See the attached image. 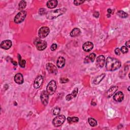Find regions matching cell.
Listing matches in <instances>:
<instances>
[{
	"mask_svg": "<svg viewBox=\"0 0 130 130\" xmlns=\"http://www.w3.org/2000/svg\"><path fill=\"white\" fill-rule=\"evenodd\" d=\"M122 66L121 62L118 60L108 57L106 61V68L109 71H114L119 69Z\"/></svg>",
	"mask_w": 130,
	"mask_h": 130,
	"instance_id": "6da1fadb",
	"label": "cell"
},
{
	"mask_svg": "<svg viewBox=\"0 0 130 130\" xmlns=\"http://www.w3.org/2000/svg\"><path fill=\"white\" fill-rule=\"evenodd\" d=\"M66 11L67 10L65 8L59 9H57V10L50 11L47 12V13L46 14V17L48 20H52L64 14V13H66Z\"/></svg>",
	"mask_w": 130,
	"mask_h": 130,
	"instance_id": "7a4b0ae2",
	"label": "cell"
},
{
	"mask_svg": "<svg viewBox=\"0 0 130 130\" xmlns=\"http://www.w3.org/2000/svg\"><path fill=\"white\" fill-rule=\"evenodd\" d=\"M34 43L37 49L39 51L44 50L47 46V44L46 42L41 40L40 38H36L34 41Z\"/></svg>",
	"mask_w": 130,
	"mask_h": 130,
	"instance_id": "3957f363",
	"label": "cell"
},
{
	"mask_svg": "<svg viewBox=\"0 0 130 130\" xmlns=\"http://www.w3.org/2000/svg\"><path fill=\"white\" fill-rule=\"evenodd\" d=\"M57 89L56 82L54 80H51L46 87V91L49 95H52L54 94Z\"/></svg>",
	"mask_w": 130,
	"mask_h": 130,
	"instance_id": "277c9868",
	"label": "cell"
},
{
	"mask_svg": "<svg viewBox=\"0 0 130 130\" xmlns=\"http://www.w3.org/2000/svg\"><path fill=\"white\" fill-rule=\"evenodd\" d=\"M66 120V117L64 115H60L55 117L52 121V124L55 127L61 126Z\"/></svg>",
	"mask_w": 130,
	"mask_h": 130,
	"instance_id": "5b68a950",
	"label": "cell"
},
{
	"mask_svg": "<svg viewBox=\"0 0 130 130\" xmlns=\"http://www.w3.org/2000/svg\"><path fill=\"white\" fill-rule=\"evenodd\" d=\"M26 16V12L25 11H21L18 12L14 18V22L15 23L18 24L23 22Z\"/></svg>",
	"mask_w": 130,
	"mask_h": 130,
	"instance_id": "8992f818",
	"label": "cell"
},
{
	"mask_svg": "<svg viewBox=\"0 0 130 130\" xmlns=\"http://www.w3.org/2000/svg\"><path fill=\"white\" fill-rule=\"evenodd\" d=\"M50 32L49 27L47 26H42L39 29L38 32V36L39 38L43 39L47 37Z\"/></svg>",
	"mask_w": 130,
	"mask_h": 130,
	"instance_id": "52a82bcc",
	"label": "cell"
},
{
	"mask_svg": "<svg viewBox=\"0 0 130 130\" xmlns=\"http://www.w3.org/2000/svg\"><path fill=\"white\" fill-rule=\"evenodd\" d=\"M46 68L47 71L50 74H52L55 75L58 72V69L57 67L52 63H47L46 65Z\"/></svg>",
	"mask_w": 130,
	"mask_h": 130,
	"instance_id": "ba28073f",
	"label": "cell"
},
{
	"mask_svg": "<svg viewBox=\"0 0 130 130\" xmlns=\"http://www.w3.org/2000/svg\"><path fill=\"white\" fill-rule=\"evenodd\" d=\"M41 101L42 104L44 106H46L47 105L49 101V95L46 91H43L40 96Z\"/></svg>",
	"mask_w": 130,
	"mask_h": 130,
	"instance_id": "9c48e42d",
	"label": "cell"
},
{
	"mask_svg": "<svg viewBox=\"0 0 130 130\" xmlns=\"http://www.w3.org/2000/svg\"><path fill=\"white\" fill-rule=\"evenodd\" d=\"M43 77L41 75H39L35 79L34 83V87L36 89L39 88L43 83Z\"/></svg>",
	"mask_w": 130,
	"mask_h": 130,
	"instance_id": "30bf717a",
	"label": "cell"
},
{
	"mask_svg": "<svg viewBox=\"0 0 130 130\" xmlns=\"http://www.w3.org/2000/svg\"><path fill=\"white\" fill-rule=\"evenodd\" d=\"M105 64V58L104 55H99L97 59L96 65L99 68H103Z\"/></svg>",
	"mask_w": 130,
	"mask_h": 130,
	"instance_id": "8fae6325",
	"label": "cell"
},
{
	"mask_svg": "<svg viewBox=\"0 0 130 130\" xmlns=\"http://www.w3.org/2000/svg\"><path fill=\"white\" fill-rule=\"evenodd\" d=\"M12 43L11 41L9 40H6L3 41L1 43V47L5 50H8L10 49L12 46Z\"/></svg>",
	"mask_w": 130,
	"mask_h": 130,
	"instance_id": "7c38bea8",
	"label": "cell"
},
{
	"mask_svg": "<svg viewBox=\"0 0 130 130\" xmlns=\"http://www.w3.org/2000/svg\"><path fill=\"white\" fill-rule=\"evenodd\" d=\"M94 48V44L91 42H87L83 44L82 48L86 52H89Z\"/></svg>",
	"mask_w": 130,
	"mask_h": 130,
	"instance_id": "4fadbf2b",
	"label": "cell"
},
{
	"mask_svg": "<svg viewBox=\"0 0 130 130\" xmlns=\"http://www.w3.org/2000/svg\"><path fill=\"white\" fill-rule=\"evenodd\" d=\"M14 79L15 82L18 85L22 84V83H23V81H24L23 75H22V74H21V73H17L16 75L14 76Z\"/></svg>",
	"mask_w": 130,
	"mask_h": 130,
	"instance_id": "5bb4252c",
	"label": "cell"
},
{
	"mask_svg": "<svg viewBox=\"0 0 130 130\" xmlns=\"http://www.w3.org/2000/svg\"><path fill=\"white\" fill-rule=\"evenodd\" d=\"M124 95L122 91H118L116 92L113 96L114 100L117 102H122L124 100Z\"/></svg>",
	"mask_w": 130,
	"mask_h": 130,
	"instance_id": "9a60e30c",
	"label": "cell"
},
{
	"mask_svg": "<svg viewBox=\"0 0 130 130\" xmlns=\"http://www.w3.org/2000/svg\"><path fill=\"white\" fill-rule=\"evenodd\" d=\"M118 89L117 86H113L109 88V89L107 91L106 93V96L107 98H110L111 96H112L115 93V92Z\"/></svg>",
	"mask_w": 130,
	"mask_h": 130,
	"instance_id": "2e32d148",
	"label": "cell"
},
{
	"mask_svg": "<svg viewBox=\"0 0 130 130\" xmlns=\"http://www.w3.org/2000/svg\"><path fill=\"white\" fill-rule=\"evenodd\" d=\"M66 63V60L63 57H59L57 59V65L58 68H63Z\"/></svg>",
	"mask_w": 130,
	"mask_h": 130,
	"instance_id": "e0dca14e",
	"label": "cell"
},
{
	"mask_svg": "<svg viewBox=\"0 0 130 130\" xmlns=\"http://www.w3.org/2000/svg\"><path fill=\"white\" fill-rule=\"evenodd\" d=\"M96 57V55L94 53H91L87 56L85 59V63H89V62H93Z\"/></svg>",
	"mask_w": 130,
	"mask_h": 130,
	"instance_id": "ac0fdd59",
	"label": "cell"
},
{
	"mask_svg": "<svg viewBox=\"0 0 130 130\" xmlns=\"http://www.w3.org/2000/svg\"><path fill=\"white\" fill-rule=\"evenodd\" d=\"M58 2L57 0H51V1H49L47 2L46 4V6L50 9H53L55 8L58 6Z\"/></svg>",
	"mask_w": 130,
	"mask_h": 130,
	"instance_id": "d6986e66",
	"label": "cell"
},
{
	"mask_svg": "<svg viewBox=\"0 0 130 130\" xmlns=\"http://www.w3.org/2000/svg\"><path fill=\"white\" fill-rule=\"evenodd\" d=\"M105 76H106V74L105 73H103V74H102L101 75L97 77L94 80L93 82H94V84L95 85H97L99 84V83L102 81V80L104 78Z\"/></svg>",
	"mask_w": 130,
	"mask_h": 130,
	"instance_id": "ffe728a7",
	"label": "cell"
},
{
	"mask_svg": "<svg viewBox=\"0 0 130 130\" xmlns=\"http://www.w3.org/2000/svg\"><path fill=\"white\" fill-rule=\"evenodd\" d=\"M81 34V31L78 28H74L70 33V35L71 37H77Z\"/></svg>",
	"mask_w": 130,
	"mask_h": 130,
	"instance_id": "44dd1931",
	"label": "cell"
},
{
	"mask_svg": "<svg viewBox=\"0 0 130 130\" xmlns=\"http://www.w3.org/2000/svg\"><path fill=\"white\" fill-rule=\"evenodd\" d=\"M17 58H18V63H19V64H20V67H21L22 68H24L25 66V63H26V62H25V60H22L21 55L18 54L17 55Z\"/></svg>",
	"mask_w": 130,
	"mask_h": 130,
	"instance_id": "7402d4cb",
	"label": "cell"
},
{
	"mask_svg": "<svg viewBox=\"0 0 130 130\" xmlns=\"http://www.w3.org/2000/svg\"><path fill=\"white\" fill-rule=\"evenodd\" d=\"M67 120L69 124L78 123L79 121V118L77 117H68Z\"/></svg>",
	"mask_w": 130,
	"mask_h": 130,
	"instance_id": "603a6c76",
	"label": "cell"
},
{
	"mask_svg": "<svg viewBox=\"0 0 130 130\" xmlns=\"http://www.w3.org/2000/svg\"><path fill=\"white\" fill-rule=\"evenodd\" d=\"M88 122L90 126L91 127H96L97 126L98 123H97V120L93 118H91V117L89 118L88 119Z\"/></svg>",
	"mask_w": 130,
	"mask_h": 130,
	"instance_id": "cb8c5ba5",
	"label": "cell"
},
{
	"mask_svg": "<svg viewBox=\"0 0 130 130\" xmlns=\"http://www.w3.org/2000/svg\"><path fill=\"white\" fill-rule=\"evenodd\" d=\"M117 14L121 18H127L128 16V14L126 13L125 12H124V11H122V10H119L117 12Z\"/></svg>",
	"mask_w": 130,
	"mask_h": 130,
	"instance_id": "d4e9b609",
	"label": "cell"
},
{
	"mask_svg": "<svg viewBox=\"0 0 130 130\" xmlns=\"http://www.w3.org/2000/svg\"><path fill=\"white\" fill-rule=\"evenodd\" d=\"M19 9L21 10H22L26 6V2L25 1H22L19 3ZM23 11V10H22Z\"/></svg>",
	"mask_w": 130,
	"mask_h": 130,
	"instance_id": "484cf974",
	"label": "cell"
},
{
	"mask_svg": "<svg viewBox=\"0 0 130 130\" xmlns=\"http://www.w3.org/2000/svg\"><path fill=\"white\" fill-rule=\"evenodd\" d=\"M60 108L58 107H55L52 109V113L54 115H59L60 113Z\"/></svg>",
	"mask_w": 130,
	"mask_h": 130,
	"instance_id": "4316f807",
	"label": "cell"
},
{
	"mask_svg": "<svg viewBox=\"0 0 130 130\" xmlns=\"http://www.w3.org/2000/svg\"><path fill=\"white\" fill-rule=\"evenodd\" d=\"M78 88L76 87L73 90V91L72 92V93L71 94V95H72V96L73 97V98L76 97L77 94H78Z\"/></svg>",
	"mask_w": 130,
	"mask_h": 130,
	"instance_id": "83f0119b",
	"label": "cell"
},
{
	"mask_svg": "<svg viewBox=\"0 0 130 130\" xmlns=\"http://www.w3.org/2000/svg\"><path fill=\"white\" fill-rule=\"evenodd\" d=\"M85 1H82V0H76V1H74V4L76 6H79L85 3Z\"/></svg>",
	"mask_w": 130,
	"mask_h": 130,
	"instance_id": "f1b7e54d",
	"label": "cell"
},
{
	"mask_svg": "<svg viewBox=\"0 0 130 130\" xmlns=\"http://www.w3.org/2000/svg\"><path fill=\"white\" fill-rule=\"evenodd\" d=\"M129 51L128 48L126 46H122L120 49V51H122L123 53H127Z\"/></svg>",
	"mask_w": 130,
	"mask_h": 130,
	"instance_id": "f546056e",
	"label": "cell"
},
{
	"mask_svg": "<svg viewBox=\"0 0 130 130\" xmlns=\"http://www.w3.org/2000/svg\"><path fill=\"white\" fill-rule=\"evenodd\" d=\"M46 9L44 8H41L39 10V14L41 15H43L46 13Z\"/></svg>",
	"mask_w": 130,
	"mask_h": 130,
	"instance_id": "4dcf8cb0",
	"label": "cell"
},
{
	"mask_svg": "<svg viewBox=\"0 0 130 130\" xmlns=\"http://www.w3.org/2000/svg\"><path fill=\"white\" fill-rule=\"evenodd\" d=\"M58 45L56 44H52L50 47V49L51 51H54L57 49Z\"/></svg>",
	"mask_w": 130,
	"mask_h": 130,
	"instance_id": "1f68e13d",
	"label": "cell"
},
{
	"mask_svg": "<svg viewBox=\"0 0 130 130\" xmlns=\"http://www.w3.org/2000/svg\"><path fill=\"white\" fill-rule=\"evenodd\" d=\"M69 81V79L67 78H65V77H62L60 79V82L62 83H67Z\"/></svg>",
	"mask_w": 130,
	"mask_h": 130,
	"instance_id": "d6a6232c",
	"label": "cell"
},
{
	"mask_svg": "<svg viewBox=\"0 0 130 130\" xmlns=\"http://www.w3.org/2000/svg\"><path fill=\"white\" fill-rule=\"evenodd\" d=\"M115 53L116 55H119L120 54V49L119 48H117L115 49Z\"/></svg>",
	"mask_w": 130,
	"mask_h": 130,
	"instance_id": "836d02e7",
	"label": "cell"
},
{
	"mask_svg": "<svg viewBox=\"0 0 130 130\" xmlns=\"http://www.w3.org/2000/svg\"><path fill=\"white\" fill-rule=\"evenodd\" d=\"M73 98V97L72 96V95H71V94L68 95L66 97V100H67V101H70V100H72Z\"/></svg>",
	"mask_w": 130,
	"mask_h": 130,
	"instance_id": "e575fe53",
	"label": "cell"
},
{
	"mask_svg": "<svg viewBox=\"0 0 130 130\" xmlns=\"http://www.w3.org/2000/svg\"><path fill=\"white\" fill-rule=\"evenodd\" d=\"M94 16L95 17H96V18H98V17H99V13L98 12H95L94 13Z\"/></svg>",
	"mask_w": 130,
	"mask_h": 130,
	"instance_id": "d590c367",
	"label": "cell"
},
{
	"mask_svg": "<svg viewBox=\"0 0 130 130\" xmlns=\"http://www.w3.org/2000/svg\"><path fill=\"white\" fill-rule=\"evenodd\" d=\"M130 41L129 40L127 42H126V46H127V47L130 48Z\"/></svg>",
	"mask_w": 130,
	"mask_h": 130,
	"instance_id": "8d00e7d4",
	"label": "cell"
},
{
	"mask_svg": "<svg viewBox=\"0 0 130 130\" xmlns=\"http://www.w3.org/2000/svg\"><path fill=\"white\" fill-rule=\"evenodd\" d=\"M11 62H12V63L14 65V66H16L17 67V63L15 62V61H13V60H12V61H11Z\"/></svg>",
	"mask_w": 130,
	"mask_h": 130,
	"instance_id": "74e56055",
	"label": "cell"
},
{
	"mask_svg": "<svg viewBox=\"0 0 130 130\" xmlns=\"http://www.w3.org/2000/svg\"><path fill=\"white\" fill-rule=\"evenodd\" d=\"M107 12L108 13V14H111L112 13V10L111 9H108L107 10Z\"/></svg>",
	"mask_w": 130,
	"mask_h": 130,
	"instance_id": "f35d334b",
	"label": "cell"
},
{
	"mask_svg": "<svg viewBox=\"0 0 130 130\" xmlns=\"http://www.w3.org/2000/svg\"><path fill=\"white\" fill-rule=\"evenodd\" d=\"M128 90L130 91V87H128Z\"/></svg>",
	"mask_w": 130,
	"mask_h": 130,
	"instance_id": "ab89813d",
	"label": "cell"
}]
</instances>
